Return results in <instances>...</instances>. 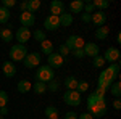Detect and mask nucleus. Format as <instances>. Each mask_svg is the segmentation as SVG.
<instances>
[{
  "mask_svg": "<svg viewBox=\"0 0 121 119\" xmlns=\"http://www.w3.org/2000/svg\"><path fill=\"white\" fill-rule=\"evenodd\" d=\"M31 37H34V40L39 42V44H40V42H44V40L47 39L45 32H44L42 29H36V31H34V34H31Z\"/></svg>",
  "mask_w": 121,
  "mask_h": 119,
  "instance_id": "nucleus-30",
  "label": "nucleus"
},
{
  "mask_svg": "<svg viewBox=\"0 0 121 119\" xmlns=\"http://www.w3.org/2000/svg\"><path fill=\"white\" fill-rule=\"evenodd\" d=\"M26 55H28V48H26V45H21V44H15L8 52L10 61H13V63H19V61L23 63Z\"/></svg>",
  "mask_w": 121,
  "mask_h": 119,
  "instance_id": "nucleus-2",
  "label": "nucleus"
},
{
  "mask_svg": "<svg viewBox=\"0 0 121 119\" xmlns=\"http://www.w3.org/2000/svg\"><path fill=\"white\" fill-rule=\"evenodd\" d=\"M19 23L23 28L31 29V26H34V23H36V16L29 11H23V13H19Z\"/></svg>",
  "mask_w": 121,
  "mask_h": 119,
  "instance_id": "nucleus-12",
  "label": "nucleus"
},
{
  "mask_svg": "<svg viewBox=\"0 0 121 119\" xmlns=\"http://www.w3.org/2000/svg\"><path fill=\"white\" fill-rule=\"evenodd\" d=\"M58 28H60V19H58V16L48 15V16L44 19V29H45V31L53 32V31H56Z\"/></svg>",
  "mask_w": 121,
  "mask_h": 119,
  "instance_id": "nucleus-11",
  "label": "nucleus"
},
{
  "mask_svg": "<svg viewBox=\"0 0 121 119\" xmlns=\"http://www.w3.org/2000/svg\"><path fill=\"white\" fill-rule=\"evenodd\" d=\"M65 13V3L61 0H52L50 2V15L52 16H60Z\"/></svg>",
  "mask_w": 121,
  "mask_h": 119,
  "instance_id": "nucleus-14",
  "label": "nucleus"
},
{
  "mask_svg": "<svg viewBox=\"0 0 121 119\" xmlns=\"http://www.w3.org/2000/svg\"><path fill=\"white\" fill-rule=\"evenodd\" d=\"M32 89H34V93H37V95H42V93H45L47 92V84L44 82H34V85H32Z\"/></svg>",
  "mask_w": 121,
  "mask_h": 119,
  "instance_id": "nucleus-29",
  "label": "nucleus"
},
{
  "mask_svg": "<svg viewBox=\"0 0 121 119\" xmlns=\"http://www.w3.org/2000/svg\"><path fill=\"white\" fill-rule=\"evenodd\" d=\"M87 113H91L92 118H102L107 114V103H95L87 108Z\"/></svg>",
  "mask_w": 121,
  "mask_h": 119,
  "instance_id": "nucleus-10",
  "label": "nucleus"
},
{
  "mask_svg": "<svg viewBox=\"0 0 121 119\" xmlns=\"http://www.w3.org/2000/svg\"><path fill=\"white\" fill-rule=\"evenodd\" d=\"M10 16H11L10 10L0 7V24H7V23H8V19H10Z\"/></svg>",
  "mask_w": 121,
  "mask_h": 119,
  "instance_id": "nucleus-28",
  "label": "nucleus"
},
{
  "mask_svg": "<svg viewBox=\"0 0 121 119\" xmlns=\"http://www.w3.org/2000/svg\"><path fill=\"white\" fill-rule=\"evenodd\" d=\"M13 39H15V34H13V32H11V29H0V40H3V42H7V44H8V42H11V40H13Z\"/></svg>",
  "mask_w": 121,
  "mask_h": 119,
  "instance_id": "nucleus-20",
  "label": "nucleus"
},
{
  "mask_svg": "<svg viewBox=\"0 0 121 119\" xmlns=\"http://www.w3.org/2000/svg\"><path fill=\"white\" fill-rule=\"evenodd\" d=\"M31 34H32V32H31V29H29V28H23V26H21V28L15 32V39L18 40V44L26 45V42L31 40Z\"/></svg>",
  "mask_w": 121,
  "mask_h": 119,
  "instance_id": "nucleus-8",
  "label": "nucleus"
},
{
  "mask_svg": "<svg viewBox=\"0 0 121 119\" xmlns=\"http://www.w3.org/2000/svg\"><path fill=\"white\" fill-rule=\"evenodd\" d=\"M8 106V93L5 90H0V108Z\"/></svg>",
  "mask_w": 121,
  "mask_h": 119,
  "instance_id": "nucleus-34",
  "label": "nucleus"
},
{
  "mask_svg": "<svg viewBox=\"0 0 121 119\" xmlns=\"http://www.w3.org/2000/svg\"><path fill=\"white\" fill-rule=\"evenodd\" d=\"M108 92L112 93L115 98H120V97H121V84H120V81H115V82H112V85H110Z\"/></svg>",
  "mask_w": 121,
  "mask_h": 119,
  "instance_id": "nucleus-23",
  "label": "nucleus"
},
{
  "mask_svg": "<svg viewBox=\"0 0 121 119\" xmlns=\"http://www.w3.org/2000/svg\"><path fill=\"white\" fill-rule=\"evenodd\" d=\"M69 10H71V15H73V13H82L84 2L82 0H73V2L69 3Z\"/></svg>",
  "mask_w": 121,
  "mask_h": 119,
  "instance_id": "nucleus-21",
  "label": "nucleus"
},
{
  "mask_svg": "<svg viewBox=\"0 0 121 119\" xmlns=\"http://www.w3.org/2000/svg\"><path fill=\"white\" fill-rule=\"evenodd\" d=\"M105 60H103V56L102 55H99V56H95V58H92V66L94 68H97V69H99V68H103V66H105Z\"/></svg>",
  "mask_w": 121,
  "mask_h": 119,
  "instance_id": "nucleus-32",
  "label": "nucleus"
},
{
  "mask_svg": "<svg viewBox=\"0 0 121 119\" xmlns=\"http://www.w3.org/2000/svg\"><path fill=\"white\" fill-rule=\"evenodd\" d=\"M63 101H65L68 106L76 108V106H79V105L82 103V100H81V93H79L78 90H66L65 95H63Z\"/></svg>",
  "mask_w": 121,
  "mask_h": 119,
  "instance_id": "nucleus-3",
  "label": "nucleus"
},
{
  "mask_svg": "<svg viewBox=\"0 0 121 119\" xmlns=\"http://www.w3.org/2000/svg\"><path fill=\"white\" fill-rule=\"evenodd\" d=\"M2 118H3V116H0V119H2Z\"/></svg>",
  "mask_w": 121,
  "mask_h": 119,
  "instance_id": "nucleus-46",
  "label": "nucleus"
},
{
  "mask_svg": "<svg viewBox=\"0 0 121 119\" xmlns=\"http://www.w3.org/2000/svg\"><path fill=\"white\" fill-rule=\"evenodd\" d=\"M40 5H42V3H40V0H28V11L34 15V13L40 8Z\"/></svg>",
  "mask_w": 121,
  "mask_h": 119,
  "instance_id": "nucleus-27",
  "label": "nucleus"
},
{
  "mask_svg": "<svg viewBox=\"0 0 121 119\" xmlns=\"http://www.w3.org/2000/svg\"><path fill=\"white\" fill-rule=\"evenodd\" d=\"M82 50H84V55L91 56V58H95V56L100 55V48H99V45H97L95 42H87V44H84Z\"/></svg>",
  "mask_w": 121,
  "mask_h": 119,
  "instance_id": "nucleus-13",
  "label": "nucleus"
},
{
  "mask_svg": "<svg viewBox=\"0 0 121 119\" xmlns=\"http://www.w3.org/2000/svg\"><path fill=\"white\" fill-rule=\"evenodd\" d=\"M78 82H79V81H78V79H76L74 76H68V77H66L65 79V87H66V90H76V87H78Z\"/></svg>",
  "mask_w": 121,
  "mask_h": 119,
  "instance_id": "nucleus-24",
  "label": "nucleus"
},
{
  "mask_svg": "<svg viewBox=\"0 0 121 119\" xmlns=\"http://www.w3.org/2000/svg\"><path fill=\"white\" fill-rule=\"evenodd\" d=\"M103 60H105V63H118V60H120V50L116 48V47H108L107 50H105V53H103Z\"/></svg>",
  "mask_w": 121,
  "mask_h": 119,
  "instance_id": "nucleus-6",
  "label": "nucleus"
},
{
  "mask_svg": "<svg viewBox=\"0 0 121 119\" xmlns=\"http://www.w3.org/2000/svg\"><path fill=\"white\" fill-rule=\"evenodd\" d=\"M84 13H89V15H92L94 11H95V8H94V5H92V2H87V3H84V10H82Z\"/></svg>",
  "mask_w": 121,
  "mask_h": 119,
  "instance_id": "nucleus-36",
  "label": "nucleus"
},
{
  "mask_svg": "<svg viewBox=\"0 0 121 119\" xmlns=\"http://www.w3.org/2000/svg\"><path fill=\"white\" fill-rule=\"evenodd\" d=\"M23 64L28 68V69H34L40 66V53L39 52H28V55L24 56Z\"/></svg>",
  "mask_w": 121,
  "mask_h": 119,
  "instance_id": "nucleus-4",
  "label": "nucleus"
},
{
  "mask_svg": "<svg viewBox=\"0 0 121 119\" xmlns=\"http://www.w3.org/2000/svg\"><path fill=\"white\" fill-rule=\"evenodd\" d=\"M52 79H55V71L48 66V64H40L36 71V81L37 82H50Z\"/></svg>",
  "mask_w": 121,
  "mask_h": 119,
  "instance_id": "nucleus-1",
  "label": "nucleus"
},
{
  "mask_svg": "<svg viewBox=\"0 0 121 119\" xmlns=\"http://www.w3.org/2000/svg\"><path fill=\"white\" fill-rule=\"evenodd\" d=\"M16 89H18L19 93H28V92L32 90V84L29 82L28 79H21L18 82V85H16Z\"/></svg>",
  "mask_w": 121,
  "mask_h": 119,
  "instance_id": "nucleus-17",
  "label": "nucleus"
},
{
  "mask_svg": "<svg viewBox=\"0 0 121 119\" xmlns=\"http://www.w3.org/2000/svg\"><path fill=\"white\" fill-rule=\"evenodd\" d=\"M58 53H60V55H61V56H63V58L66 60V56L69 55V50H68V48L65 47V44H63V45L58 47Z\"/></svg>",
  "mask_w": 121,
  "mask_h": 119,
  "instance_id": "nucleus-37",
  "label": "nucleus"
},
{
  "mask_svg": "<svg viewBox=\"0 0 121 119\" xmlns=\"http://www.w3.org/2000/svg\"><path fill=\"white\" fill-rule=\"evenodd\" d=\"M76 90L79 92V93L87 92V90H89V82H87V81H79V82H78V87H76Z\"/></svg>",
  "mask_w": 121,
  "mask_h": 119,
  "instance_id": "nucleus-33",
  "label": "nucleus"
},
{
  "mask_svg": "<svg viewBox=\"0 0 121 119\" xmlns=\"http://www.w3.org/2000/svg\"><path fill=\"white\" fill-rule=\"evenodd\" d=\"M2 71H3V74L7 76V77H13L15 74H16V64L13 63V61H5V63L2 64Z\"/></svg>",
  "mask_w": 121,
  "mask_h": 119,
  "instance_id": "nucleus-16",
  "label": "nucleus"
},
{
  "mask_svg": "<svg viewBox=\"0 0 121 119\" xmlns=\"http://www.w3.org/2000/svg\"><path fill=\"white\" fill-rule=\"evenodd\" d=\"M95 103H107L105 93H102V92H99V90L92 92V93L87 97V100H86V108L92 106V105H95Z\"/></svg>",
  "mask_w": 121,
  "mask_h": 119,
  "instance_id": "nucleus-9",
  "label": "nucleus"
},
{
  "mask_svg": "<svg viewBox=\"0 0 121 119\" xmlns=\"http://www.w3.org/2000/svg\"><path fill=\"white\" fill-rule=\"evenodd\" d=\"M47 63H48V66L55 71V69H58V68H61V66H63L65 58L60 55L58 52H53V53H50V55L47 56Z\"/></svg>",
  "mask_w": 121,
  "mask_h": 119,
  "instance_id": "nucleus-7",
  "label": "nucleus"
},
{
  "mask_svg": "<svg viewBox=\"0 0 121 119\" xmlns=\"http://www.w3.org/2000/svg\"><path fill=\"white\" fill-rule=\"evenodd\" d=\"M113 108H115V110H121V100L120 98H115V101H113Z\"/></svg>",
  "mask_w": 121,
  "mask_h": 119,
  "instance_id": "nucleus-42",
  "label": "nucleus"
},
{
  "mask_svg": "<svg viewBox=\"0 0 121 119\" xmlns=\"http://www.w3.org/2000/svg\"><path fill=\"white\" fill-rule=\"evenodd\" d=\"M56 119H60V118H56Z\"/></svg>",
  "mask_w": 121,
  "mask_h": 119,
  "instance_id": "nucleus-47",
  "label": "nucleus"
},
{
  "mask_svg": "<svg viewBox=\"0 0 121 119\" xmlns=\"http://www.w3.org/2000/svg\"><path fill=\"white\" fill-rule=\"evenodd\" d=\"M58 89H60V82L56 81V79H52L50 82H47V90L48 92H58Z\"/></svg>",
  "mask_w": 121,
  "mask_h": 119,
  "instance_id": "nucleus-31",
  "label": "nucleus"
},
{
  "mask_svg": "<svg viewBox=\"0 0 121 119\" xmlns=\"http://www.w3.org/2000/svg\"><path fill=\"white\" fill-rule=\"evenodd\" d=\"M78 119H94V118H92V114H91V113L84 111L82 114H78Z\"/></svg>",
  "mask_w": 121,
  "mask_h": 119,
  "instance_id": "nucleus-41",
  "label": "nucleus"
},
{
  "mask_svg": "<svg viewBox=\"0 0 121 119\" xmlns=\"http://www.w3.org/2000/svg\"><path fill=\"white\" fill-rule=\"evenodd\" d=\"M71 53H73V56H74V58H78V60H81V58H84V50L82 48H76V50H73V52H71Z\"/></svg>",
  "mask_w": 121,
  "mask_h": 119,
  "instance_id": "nucleus-38",
  "label": "nucleus"
},
{
  "mask_svg": "<svg viewBox=\"0 0 121 119\" xmlns=\"http://www.w3.org/2000/svg\"><path fill=\"white\" fill-rule=\"evenodd\" d=\"M91 16H92V18H91V21H92V23L95 24V26H97V28H100V26H105V23H107V13L95 10L92 15H91Z\"/></svg>",
  "mask_w": 121,
  "mask_h": 119,
  "instance_id": "nucleus-15",
  "label": "nucleus"
},
{
  "mask_svg": "<svg viewBox=\"0 0 121 119\" xmlns=\"http://www.w3.org/2000/svg\"><path fill=\"white\" fill-rule=\"evenodd\" d=\"M2 7L3 8H13V7H16V0H2Z\"/></svg>",
  "mask_w": 121,
  "mask_h": 119,
  "instance_id": "nucleus-35",
  "label": "nucleus"
},
{
  "mask_svg": "<svg viewBox=\"0 0 121 119\" xmlns=\"http://www.w3.org/2000/svg\"><path fill=\"white\" fill-rule=\"evenodd\" d=\"M110 34V29L108 26H100V28H97L95 31V39H99V40H105L107 37Z\"/></svg>",
  "mask_w": 121,
  "mask_h": 119,
  "instance_id": "nucleus-22",
  "label": "nucleus"
},
{
  "mask_svg": "<svg viewBox=\"0 0 121 119\" xmlns=\"http://www.w3.org/2000/svg\"><path fill=\"white\" fill-rule=\"evenodd\" d=\"M63 119H78V114H76L74 111H68V113H65Z\"/></svg>",
  "mask_w": 121,
  "mask_h": 119,
  "instance_id": "nucleus-39",
  "label": "nucleus"
},
{
  "mask_svg": "<svg viewBox=\"0 0 121 119\" xmlns=\"http://www.w3.org/2000/svg\"><path fill=\"white\" fill-rule=\"evenodd\" d=\"M116 42H118V44L121 42V32H118V34H116Z\"/></svg>",
  "mask_w": 121,
  "mask_h": 119,
  "instance_id": "nucleus-45",
  "label": "nucleus"
},
{
  "mask_svg": "<svg viewBox=\"0 0 121 119\" xmlns=\"http://www.w3.org/2000/svg\"><path fill=\"white\" fill-rule=\"evenodd\" d=\"M84 44H86V40H84L81 36H76V34H71V36L66 39L65 42V47L69 50V53L73 52V50H76V48H82Z\"/></svg>",
  "mask_w": 121,
  "mask_h": 119,
  "instance_id": "nucleus-5",
  "label": "nucleus"
},
{
  "mask_svg": "<svg viewBox=\"0 0 121 119\" xmlns=\"http://www.w3.org/2000/svg\"><path fill=\"white\" fill-rule=\"evenodd\" d=\"M91 18H92V16H91V15H89V13H81V21H82V23H91Z\"/></svg>",
  "mask_w": 121,
  "mask_h": 119,
  "instance_id": "nucleus-40",
  "label": "nucleus"
},
{
  "mask_svg": "<svg viewBox=\"0 0 121 119\" xmlns=\"http://www.w3.org/2000/svg\"><path fill=\"white\" fill-rule=\"evenodd\" d=\"M40 52L44 53V55H50V53H53V44L48 40V39H45L44 42H40Z\"/></svg>",
  "mask_w": 121,
  "mask_h": 119,
  "instance_id": "nucleus-19",
  "label": "nucleus"
},
{
  "mask_svg": "<svg viewBox=\"0 0 121 119\" xmlns=\"http://www.w3.org/2000/svg\"><path fill=\"white\" fill-rule=\"evenodd\" d=\"M44 114L47 116V119H56L58 118V110L55 106H47L44 110Z\"/></svg>",
  "mask_w": 121,
  "mask_h": 119,
  "instance_id": "nucleus-26",
  "label": "nucleus"
},
{
  "mask_svg": "<svg viewBox=\"0 0 121 119\" xmlns=\"http://www.w3.org/2000/svg\"><path fill=\"white\" fill-rule=\"evenodd\" d=\"M92 5H94V8H95V10L103 11V10H107L108 7H110V2H108V0H94Z\"/></svg>",
  "mask_w": 121,
  "mask_h": 119,
  "instance_id": "nucleus-25",
  "label": "nucleus"
},
{
  "mask_svg": "<svg viewBox=\"0 0 121 119\" xmlns=\"http://www.w3.org/2000/svg\"><path fill=\"white\" fill-rule=\"evenodd\" d=\"M7 114H8V106L0 108V116H7Z\"/></svg>",
  "mask_w": 121,
  "mask_h": 119,
  "instance_id": "nucleus-44",
  "label": "nucleus"
},
{
  "mask_svg": "<svg viewBox=\"0 0 121 119\" xmlns=\"http://www.w3.org/2000/svg\"><path fill=\"white\" fill-rule=\"evenodd\" d=\"M19 10H21V13H23V11H28V2H21Z\"/></svg>",
  "mask_w": 121,
  "mask_h": 119,
  "instance_id": "nucleus-43",
  "label": "nucleus"
},
{
  "mask_svg": "<svg viewBox=\"0 0 121 119\" xmlns=\"http://www.w3.org/2000/svg\"><path fill=\"white\" fill-rule=\"evenodd\" d=\"M58 19H60V26H63V28H68V26H71L73 24V15L71 13H63V15H60L58 16Z\"/></svg>",
  "mask_w": 121,
  "mask_h": 119,
  "instance_id": "nucleus-18",
  "label": "nucleus"
}]
</instances>
